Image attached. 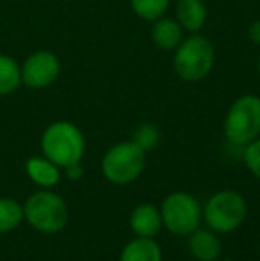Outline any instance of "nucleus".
<instances>
[{
	"label": "nucleus",
	"instance_id": "6e6552de",
	"mask_svg": "<svg viewBox=\"0 0 260 261\" xmlns=\"http://www.w3.org/2000/svg\"><path fill=\"white\" fill-rule=\"evenodd\" d=\"M61 73V62L56 54L39 50L29 55L21 66V84L31 89H45L52 86Z\"/></svg>",
	"mask_w": 260,
	"mask_h": 261
},
{
	"label": "nucleus",
	"instance_id": "ddd939ff",
	"mask_svg": "<svg viewBox=\"0 0 260 261\" xmlns=\"http://www.w3.org/2000/svg\"><path fill=\"white\" fill-rule=\"evenodd\" d=\"M120 261H162V252L152 238L137 237L125 245Z\"/></svg>",
	"mask_w": 260,
	"mask_h": 261
},
{
	"label": "nucleus",
	"instance_id": "f03ea898",
	"mask_svg": "<svg viewBox=\"0 0 260 261\" xmlns=\"http://www.w3.org/2000/svg\"><path fill=\"white\" fill-rule=\"evenodd\" d=\"M214 46L205 36L195 34L177 46L173 59L175 73L185 82H198L210 73L214 66Z\"/></svg>",
	"mask_w": 260,
	"mask_h": 261
},
{
	"label": "nucleus",
	"instance_id": "2eb2a0df",
	"mask_svg": "<svg viewBox=\"0 0 260 261\" xmlns=\"http://www.w3.org/2000/svg\"><path fill=\"white\" fill-rule=\"evenodd\" d=\"M21 84V68L13 57L0 54V96L11 94Z\"/></svg>",
	"mask_w": 260,
	"mask_h": 261
},
{
	"label": "nucleus",
	"instance_id": "7ed1b4c3",
	"mask_svg": "<svg viewBox=\"0 0 260 261\" xmlns=\"http://www.w3.org/2000/svg\"><path fill=\"white\" fill-rule=\"evenodd\" d=\"M225 135L232 144L248 146L260 135V98L244 94L228 109L225 119Z\"/></svg>",
	"mask_w": 260,
	"mask_h": 261
},
{
	"label": "nucleus",
	"instance_id": "423d86ee",
	"mask_svg": "<svg viewBox=\"0 0 260 261\" xmlns=\"http://www.w3.org/2000/svg\"><path fill=\"white\" fill-rule=\"evenodd\" d=\"M23 215L29 224L41 233H57L68 222V208L57 194L36 192L27 199Z\"/></svg>",
	"mask_w": 260,
	"mask_h": 261
},
{
	"label": "nucleus",
	"instance_id": "6ab92c4d",
	"mask_svg": "<svg viewBox=\"0 0 260 261\" xmlns=\"http://www.w3.org/2000/svg\"><path fill=\"white\" fill-rule=\"evenodd\" d=\"M243 158L244 164L248 165V169L260 179V137H257L248 146H244Z\"/></svg>",
	"mask_w": 260,
	"mask_h": 261
},
{
	"label": "nucleus",
	"instance_id": "a211bd4d",
	"mask_svg": "<svg viewBox=\"0 0 260 261\" xmlns=\"http://www.w3.org/2000/svg\"><path fill=\"white\" fill-rule=\"evenodd\" d=\"M159 141H160L159 130H157V126H153V124H150V123L141 124V126L134 132V135H132V142L137 144L145 153L152 151V149L159 144Z\"/></svg>",
	"mask_w": 260,
	"mask_h": 261
},
{
	"label": "nucleus",
	"instance_id": "39448f33",
	"mask_svg": "<svg viewBox=\"0 0 260 261\" xmlns=\"http://www.w3.org/2000/svg\"><path fill=\"white\" fill-rule=\"evenodd\" d=\"M205 222L212 231L230 233L244 222L248 206L244 197L235 190H221L205 204Z\"/></svg>",
	"mask_w": 260,
	"mask_h": 261
},
{
	"label": "nucleus",
	"instance_id": "0eeeda50",
	"mask_svg": "<svg viewBox=\"0 0 260 261\" xmlns=\"http://www.w3.org/2000/svg\"><path fill=\"white\" fill-rule=\"evenodd\" d=\"M160 215H162V224L171 233L187 237L200 226L201 206L191 194L175 192L164 199Z\"/></svg>",
	"mask_w": 260,
	"mask_h": 261
},
{
	"label": "nucleus",
	"instance_id": "4be33fe9",
	"mask_svg": "<svg viewBox=\"0 0 260 261\" xmlns=\"http://www.w3.org/2000/svg\"><path fill=\"white\" fill-rule=\"evenodd\" d=\"M258 75H260V59H258Z\"/></svg>",
	"mask_w": 260,
	"mask_h": 261
},
{
	"label": "nucleus",
	"instance_id": "aec40b11",
	"mask_svg": "<svg viewBox=\"0 0 260 261\" xmlns=\"http://www.w3.org/2000/svg\"><path fill=\"white\" fill-rule=\"evenodd\" d=\"M248 36L255 45H260V20H255L251 23V27L248 29Z\"/></svg>",
	"mask_w": 260,
	"mask_h": 261
},
{
	"label": "nucleus",
	"instance_id": "f8f14e48",
	"mask_svg": "<svg viewBox=\"0 0 260 261\" xmlns=\"http://www.w3.org/2000/svg\"><path fill=\"white\" fill-rule=\"evenodd\" d=\"M152 39L160 50H177L182 43V27L177 20L159 18L152 29Z\"/></svg>",
	"mask_w": 260,
	"mask_h": 261
},
{
	"label": "nucleus",
	"instance_id": "dca6fc26",
	"mask_svg": "<svg viewBox=\"0 0 260 261\" xmlns=\"http://www.w3.org/2000/svg\"><path fill=\"white\" fill-rule=\"evenodd\" d=\"M170 0H130V7L141 20L155 21L168 11Z\"/></svg>",
	"mask_w": 260,
	"mask_h": 261
},
{
	"label": "nucleus",
	"instance_id": "f257e3e1",
	"mask_svg": "<svg viewBox=\"0 0 260 261\" xmlns=\"http://www.w3.org/2000/svg\"><path fill=\"white\" fill-rule=\"evenodd\" d=\"M41 149L45 156L57 167L79 164L86 149V141L79 128L68 121L52 123L41 137Z\"/></svg>",
	"mask_w": 260,
	"mask_h": 261
},
{
	"label": "nucleus",
	"instance_id": "412c9836",
	"mask_svg": "<svg viewBox=\"0 0 260 261\" xmlns=\"http://www.w3.org/2000/svg\"><path fill=\"white\" fill-rule=\"evenodd\" d=\"M66 174H68L69 179H80L82 178L84 171H82V167H80V162L79 164L68 165V167H66Z\"/></svg>",
	"mask_w": 260,
	"mask_h": 261
},
{
	"label": "nucleus",
	"instance_id": "9b49d317",
	"mask_svg": "<svg viewBox=\"0 0 260 261\" xmlns=\"http://www.w3.org/2000/svg\"><path fill=\"white\" fill-rule=\"evenodd\" d=\"M177 18L182 29L189 32H198L207 20V7L203 0H178Z\"/></svg>",
	"mask_w": 260,
	"mask_h": 261
},
{
	"label": "nucleus",
	"instance_id": "4468645a",
	"mask_svg": "<svg viewBox=\"0 0 260 261\" xmlns=\"http://www.w3.org/2000/svg\"><path fill=\"white\" fill-rule=\"evenodd\" d=\"M27 174L31 176V179L34 183L41 187H54L59 183L61 172L54 162H50L49 158L41 156H32L27 160Z\"/></svg>",
	"mask_w": 260,
	"mask_h": 261
},
{
	"label": "nucleus",
	"instance_id": "9d476101",
	"mask_svg": "<svg viewBox=\"0 0 260 261\" xmlns=\"http://www.w3.org/2000/svg\"><path fill=\"white\" fill-rule=\"evenodd\" d=\"M189 249L198 261H216L221 254V242L208 229H195L189 234Z\"/></svg>",
	"mask_w": 260,
	"mask_h": 261
},
{
	"label": "nucleus",
	"instance_id": "20e7f679",
	"mask_svg": "<svg viewBox=\"0 0 260 261\" xmlns=\"http://www.w3.org/2000/svg\"><path fill=\"white\" fill-rule=\"evenodd\" d=\"M146 153L134 142H120L105 153L102 172L114 185H129L145 171Z\"/></svg>",
	"mask_w": 260,
	"mask_h": 261
},
{
	"label": "nucleus",
	"instance_id": "1a4fd4ad",
	"mask_svg": "<svg viewBox=\"0 0 260 261\" xmlns=\"http://www.w3.org/2000/svg\"><path fill=\"white\" fill-rule=\"evenodd\" d=\"M162 227V215L160 210L153 204H139L130 215V229L135 237L152 238Z\"/></svg>",
	"mask_w": 260,
	"mask_h": 261
},
{
	"label": "nucleus",
	"instance_id": "f3484780",
	"mask_svg": "<svg viewBox=\"0 0 260 261\" xmlns=\"http://www.w3.org/2000/svg\"><path fill=\"white\" fill-rule=\"evenodd\" d=\"M23 219V208L13 199H0V233L13 231Z\"/></svg>",
	"mask_w": 260,
	"mask_h": 261
}]
</instances>
